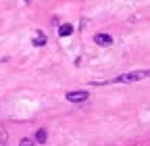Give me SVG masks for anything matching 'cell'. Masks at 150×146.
Here are the masks:
<instances>
[{
    "instance_id": "1",
    "label": "cell",
    "mask_w": 150,
    "mask_h": 146,
    "mask_svg": "<svg viewBox=\"0 0 150 146\" xmlns=\"http://www.w3.org/2000/svg\"><path fill=\"white\" fill-rule=\"evenodd\" d=\"M150 77V69H140V71H131V73H121V75L112 77L108 84H134V82H142Z\"/></svg>"
},
{
    "instance_id": "2",
    "label": "cell",
    "mask_w": 150,
    "mask_h": 146,
    "mask_svg": "<svg viewBox=\"0 0 150 146\" xmlns=\"http://www.w3.org/2000/svg\"><path fill=\"white\" fill-rule=\"evenodd\" d=\"M65 98H67L69 102L79 104V102H86V100L90 98V94L86 92V90H71V92H67V94H65Z\"/></svg>"
},
{
    "instance_id": "3",
    "label": "cell",
    "mask_w": 150,
    "mask_h": 146,
    "mask_svg": "<svg viewBox=\"0 0 150 146\" xmlns=\"http://www.w3.org/2000/svg\"><path fill=\"white\" fill-rule=\"evenodd\" d=\"M94 44H98V46H110L112 44V38L108 33H96L94 35Z\"/></svg>"
},
{
    "instance_id": "4",
    "label": "cell",
    "mask_w": 150,
    "mask_h": 146,
    "mask_svg": "<svg viewBox=\"0 0 150 146\" xmlns=\"http://www.w3.org/2000/svg\"><path fill=\"white\" fill-rule=\"evenodd\" d=\"M31 44H33V46H46V33H44V31H38L35 38L31 40Z\"/></svg>"
},
{
    "instance_id": "5",
    "label": "cell",
    "mask_w": 150,
    "mask_h": 146,
    "mask_svg": "<svg viewBox=\"0 0 150 146\" xmlns=\"http://www.w3.org/2000/svg\"><path fill=\"white\" fill-rule=\"evenodd\" d=\"M71 33H73V25H71V23L61 25V29H59V35H61V38H67V35H71Z\"/></svg>"
},
{
    "instance_id": "6",
    "label": "cell",
    "mask_w": 150,
    "mask_h": 146,
    "mask_svg": "<svg viewBox=\"0 0 150 146\" xmlns=\"http://www.w3.org/2000/svg\"><path fill=\"white\" fill-rule=\"evenodd\" d=\"M46 140H48V134H46L44 127L35 132V142H38V144H46Z\"/></svg>"
},
{
    "instance_id": "7",
    "label": "cell",
    "mask_w": 150,
    "mask_h": 146,
    "mask_svg": "<svg viewBox=\"0 0 150 146\" xmlns=\"http://www.w3.org/2000/svg\"><path fill=\"white\" fill-rule=\"evenodd\" d=\"M6 142H8V132L4 127H0V146H6Z\"/></svg>"
},
{
    "instance_id": "8",
    "label": "cell",
    "mask_w": 150,
    "mask_h": 146,
    "mask_svg": "<svg viewBox=\"0 0 150 146\" xmlns=\"http://www.w3.org/2000/svg\"><path fill=\"white\" fill-rule=\"evenodd\" d=\"M19 146H35V144H33V140H31V138H23L21 142H19Z\"/></svg>"
},
{
    "instance_id": "9",
    "label": "cell",
    "mask_w": 150,
    "mask_h": 146,
    "mask_svg": "<svg viewBox=\"0 0 150 146\" xmlns=\"http://www.w3.org/2000/svg\"><path fill=\"white\" fill-rule=\"evenodd\" d=\"M25 2H29V0H25Z\"/></svg>"
}]
</instances>
